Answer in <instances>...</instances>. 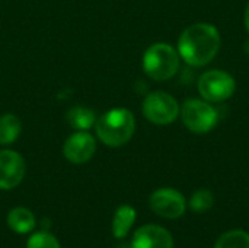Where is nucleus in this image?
Listing matches in <instances>:
<instances>
[{
	"label": "nucleus",
	"instance_id": "nucleus-1",
	"mask_svg": "<svg viewBox=\"0 0 249 248\" xmlns=\"http://www.w3.org/2000/svg\"><path fill=\"white\" fill-rule=\"evenodd\" d=\"M220 48V34L212 23L198 22L184 29L178 39L179 57L190 66L209 64Z\"/></svg>",
	"mask_w": 249,
	"mask_h": 248
},
{
	"label": "nucleus",
	"instance_id": "nucleus-2",
	"mask_svg": "<svg viewBox=\"0 0 249 248\" xmlns=\"http://www.w3.org/2000/svg\"><path fill=\"white\" fill-rule=\"evenodd\" d=\"M95 130L98 139L104 145L120 148L133 137L136 132V118L127 108H114L96 120Z\"/></svg>",
	"mask_w": 249,
	"mask_h": 248
},
{
	"label": "nucleus",
	"instance_id": "nucleus-3",
	"mask_svg": "<svg viewBox=\"0 0 249 248\" xmlns=\"http://www.w3.org/2000/svg\"><path fill=\"white\" fill-rule=\"evenodd\" d=\"M179 67V53L169 44L156 42L143 56L144 73L158 82L171 79Z\"/></svg>",
	"mask_w": 249,
	"mask_h": 248
},
{
	"label": "nucleus",
	"instance_id": "nucleus-4",
	"mask_svg": "<svg viewBox=\"0 0 249 248\" xmlns=\"http://www.w3.org/2000/svg\"><path fill=\"white\" fill-rule=\"evenodd\" d=\"M179 104L178 101L162 91H156L149 94L143 101V114L144 117L158 126H166L174 123L179 115Z\"/></svg>",
	"mask_w": 249,
	"mask_h": 248
},
{
	"label": "nucleus",
	"instance_id": "nucleus-5",
	"mask_svg": "<svg viewBox=\"0 0 249 248\" xmlns=\"http://www.w3.org/2000/svg\"><path fill=\"white\" fill-rule=\"evenodd\" d=\"M179 113L185 127L197 134L209 133L217 124L216 110L201 99H187Z\"/></svg>",
	"mask_w": 249,
	"mask_h": 248
},
{
	"label": "nucleus",
	"instance_id": "nucleus-6",
	"mask_svg": "<svg viewBox=\"0 0 249 248\" xmlns=\"http://www.w3.org/2000/svg\"><path fill=\"white\" fill-rule=\"evenodd\" d=\"M236 89L235 79L223 70H209L198 80V92L209 102L229 99Z\"/></svg>",
	"mask_w": 249,
	"mask_h": 248
},
{
	"label": "nucleus",
	"instance_id": "nucleus-7",
	"mask_svg": "<svg viewBox=\"0 0 249 248\" xmlns=\"http://www.w3.org/2000/svg\"><path fill=\"white\" fill-rule=\"evenodd\" d=\"M149 205L156 215L165 219H177L182 216L187 209L185 197L175 189H159L153 191Z\"/></svg>",
	"mask_w": 249,
	"mask_h": 248
},
{
	"label": "nucleus",
	"instance_id": "nucleus-8",
	"mask_svg": "<svg viewBox=\"0 0 249 248\" xmlns=\"http://www.w3.org/2000/svg\"><path fill=\"white\" fill-rule=\"evenodd\" d=\"M95 151L96 140L86 130H79L69 136L63 146L64 158L71 164H85L90 161L95 155Z\"/></svg>",
	"mask_w": 249,
	"mask_h": 248
},
{
	"label": "nucleus",
	"instance_id": "nucleus-9",
	"mask_svg": "<svg viewBox=\"0 0 249 248\" xmlns=\"http://www.w3.org/2000/svg\"><path fill=\"white\" fill-rule=\"evenodd\" d=\"M25 159L16 151H0V190L18 187L25 177Z\"/></svg>",
	"mask_w": 249,
	"mask_h": 248
},
{
	"label": "nucleus",
	"instance_id": "nucleus-10",
	"mask_svg": "<svg viewBox=\"0 0 249 248\" xmlns=\"http://www.w3.org/2000/svg\"><path fill=\"white\" fill-rule=\"evenodd\" d=\"M130 248H174V238L163 227L144 225L134 232Z\"/></svg>",
	"mask_w": 249,
	"mask_h": 248
},
{
	"label": "nucleus",
	"instance_id": "nucleus-11",
	"mask_svg": "<svg viewBox=\"0 0 249 248\" xmlns=\"http://www.w3.org/2000/svg\"><path fill=\"white\" fill-rule=\"evenodd\" d=\"M7 225L16 234H28L35 228V216L26 208H15L7 215Z\"/></svg>",
	"mask_w": 249,
	"mask_h": 248
},
{
	"label": "nucleus",
	"instance_id": "nucleus-12",
	"mask_svg": "<svg viewBox=\"0 0 249 248\" xmlns=\"http://www.w3.org/2000/svg\"><path fill=\"white\" fill-rule=\"evenodd\" d=\"M136 210L130 205H123L115 210L114 221H112V234L115 238L127 237L128 231L136 222Z\"/></svg>",
	"mask_w": 249,
	"mask_h": 248
},
{
	"label": "nucleus",
	"instance_id": "nucleus-13",
	"mask_svg": "<svg viewBox=\"0 0 249 248\" xmlns=\"http://www.w3.org/2000/svg\"><path fill=\"white\" fill-rule=\"evenodd\" d=\"M66 121L76 130H89L96 123V117L90 108L76 105L66 113Z\"/></svg>",
	"mask_w": 249,
	"mask_h": 248
},
{
	"label": "nucleus",
	"instance_id": "nucleus-14",
	"mask_svg": "<svg viewBox=\"0 0 249 248\" xmlns=\"http://www.w3.org/2000/svg\"><path fill=\"white\" fill-rule=\"evenodd\" d=\"M22 130V123L15 114H4L0 117V145L7 146L16 142Z\"/></svg>",
	"mask_w": 249,
	"mask_h": 248
},
{
	"label": "nucleus",
	"instance_id": "nucleus-15",
	"mask_svg": "<svg viewBox=\"0 0 249 248\" xmlns=\"http://www.w3.org/2000/svg\"><path fill=\"white\" fill-rule=\"evenodd\" d=\"M214 248H249V234L242 229H233L223 234Z\"/></svg>",
	"mask_w": 249,
	"mask_h": 248
},
{
	"label": "nucleus",
	"instance_id": "nucleus-16",
	"mask_svg": "<svg viewBox=\"0 0 249 248\" xmlns=\"http://www.w3.org/2000/svg\"><path fill=\"white\" fill-rule=\"evenodd\" d=\"M213 203H214L213 193L207 189H200L191 196L188 206L191 210H194L197 213H203V212L210 210L213 208Z\"/></svg>",
	"mask_w": 249,
	"mask_h": 248
},
{
	"label": "nucleus",
	"instance_id": "nucleus-17",
	"mask_svg": "<svg viewBox=\"0 0 249 248\" xmlns=\"http://www.w3.org/2000/svg\"><path fill=\"white\" fill-rule=\"evenodd\" d=\"M26 248H60V243L53 234L47 231H39L28 240Z\"/></svg>",
	"mask_w": 249,
	"mask_h": 248
},
{
	"label": "nucleus",
	"instance_id": "nucleus-18",
	"mask_svg": "<svg viewBox=\"0 0 249 248\" xmlns=\"http://www.w3.org/2000/svg\"><path fill=\"white\" fill-rule=\"evenodd\" d=\"M245 26H247V29H248L249 32V3L248 6H247V10H245Z\"/></svg>",
	"mask_w": 249,
	"mask_h": 248
}]
</instances>
